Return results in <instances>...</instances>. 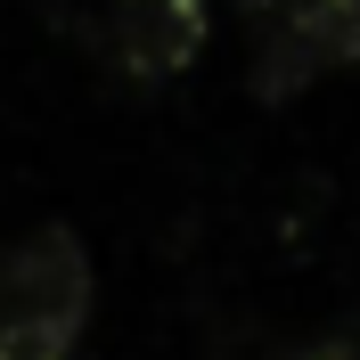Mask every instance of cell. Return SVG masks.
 Returning <instances> with one entry per match:
<instances>
[{
  "label": "cell",
  "mask_w": 360,
  "mask_h": 360,
  "mask_svg": "<svg viewBox=\"0 0 360 360\" xmlns=\"http://www.w3.org/2000/svg\"><path fill=\"white\" fill-rule=\"evenodd\" d=\"M90 328V246L41 221L0 246V360H74Z\"/></svg>",
  "instance_id": "obj_1"
},
{
  "label": "cell",
  "mask_w": 360,
  "mask_h": 360,
  "mask_svg": "<svg viewBox=\"0 0 360 360\" xmlns=\"http://www.w3.org/2000/svg\"><path fill=\"white\" fill-rule=\"evenodd\" d=\"M246 25V90L287 107L328 74L360 66V0H238Z\"/></svg>",
  "instance_id": "obj_2"
},
{
  "label": "cell",
  "mask_w": 360,
  "mask_h": 360,
  "mask_svg": "<svg viewBox=\"0 0 360 360\" xmlns=\"http://www.w3.org/2000/svg\"><path fill=\"white\" fill-rule=\"evenodd\" d=\"M205 33H213V0H107V17H98L107 66L123 82H139V90L188 74Z\"/></svg>",
  "instance_id": "obj_3"
},
{
  "label": "cell",
  "mask_w": 360,
  "mask_h": 360,
  "mask_svg": "<svg viewBox=\"0 0 360 360\" xmlns=\"http://www.w3.org/2000/svg\"><path fill=\"white\" fill-rule=\"evenodd\" d=\"M287 360H360V311L352 319H336V328H319L303 352H287Z\"/></svg>",
  "instance_id": "obj_4"
}]
</instances>
